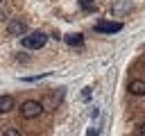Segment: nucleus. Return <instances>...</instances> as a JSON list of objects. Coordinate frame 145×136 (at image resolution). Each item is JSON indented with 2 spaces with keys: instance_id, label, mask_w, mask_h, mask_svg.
Here are the masks:
<instances>
[{
  "instance_id": "obj_1",
  "label": "nucleus",
  "mask_w": 145,
  "mask_h": 136,
  "mask_svg": "<svg viewBox=\"0 0 145 136\" xmlns=\"http://www.w3.org/2000/svg\"><path fill=\"white\" fill-rule=\"evenodd\" d=\"M41 113H43V104L36 102V100H27V102H23V107H20V116H23L25 120H34V118H39Z\"/></svg>"
},
{
  "instance_id": "obj_2",
  "label": "nucleus",
  "mask_w": 145,
  "mask_h": 136,
  "mask_svg": "<svg viewBox=\"0 0 145 136\" xmlns=\"http://www.w3.org/2000/svg\"><path fill=\"white\" fill-rule=\"evenodd\" d=\"M45 41H48V36H45L43 32H29L27 36L23 34V45H25L27 50H39V48L45 45Z\"/></svg>"
},
{
  "instance_id": "obj_3",
  "label": "nucleus",
  "mask_w": 145,
  "mask_h": 136,
  "mask_svg": "<svg viewBox=\"0 0 145 136\" xmlns=\"http://www.w3.org/2000/svg\"><path fill=\"white\" fill-rule=\"evenodd\" d=\"M7 34H11V36H23V34H27V23H25V20H18V18H11L9 25H7Z\"/></svg>"
},
{
  "instance_id": "obj_4",
  "label": "nucleus",
  "mask_w": 145,
  "mask_h": 136,
  "mask_svg": "<svg viewBox=\"0 0 145 136\" xmlns=\"http://www.w3.org/2000/svg\"><path fill=\"white\" fill-rule=\"evenodd\" d=\"M97 32H106V34H113V32H120L122 29V23H97L95 27Z\"/></svg>"
},
{
  "instance_id": "obj_5",
  "label": "nucleus",
  "mask_w": 145,
  "mask_h": 136,
  "mask_svg": "<svg viewBox=\"0 0 145 136\" xmlns=\"http://www.w3.org/2000/svg\"><path fill=\"white\" fill-rule=\"evenodd\" d=\"M129 93L131 95H145V82L143 79H131L129 82Z\"/></svg>"
},
{
  "instance_id": "obj_6",
  "label": "nucleus",
  "mask_w": 145,
  "mask_h": 136,
  "mask_svg": "<svg viewBox=\"0 0 145 136\" xmlns=\"http://www.w3.org/2000/svg\"><path fill=\"white\" fill-rule=\"evenodd\" d=\"M14 109V97L11 95H0V113H7Z\"/></svg>"
},
{
  "instance_id": "obj_7",
  "label": "nucleus",
  "mask_w": 145,
  "mask_h": 136,
  "mask_svg": "<svg viewBox=\"0 0 145 136\" xmlns=\"http://www.w3.org/2000/svg\"><path fill=\"white\" fill-rule=\"evenodd\" d=\"M66 43L72 45V48H82V45H84V36H82V34H68V36H66Z\"/></svg>"
},
{
  "instance_id": "obj_8",
  "label": "nucleus",
  "mask_w": 145,
  "mask_h": 136,
  "mask_svg": "<svg viewBox=\"0 0 145 136\" xmlns=\"http://www.w3.org/2000/svg\"><path fill=\"white\" fill-rule=\"evenodd\" d=\"M79 5H82V9H86V11H95V9H97L93 0H79Z\"/></svg>"
},
{
  "instance_id": "obj_9",
  "label": "nucleus",
  "mask_w": 145,
  "mask_h": 136,
  "mask_svg": "<svg viewBox=\"0 0 145 136\" xmlns=\"http://www.w3.org/2000/svg\"><path fill=\"white\" fill-rule=\"evenodd\" d=\"M88 97H91V88H84L82 91V100H88Z\"/></svg>"
},
{
  "instance_id": "obj_10",
  "label": "nucleus",
  "mask_w": 145,
  "mask_h": 136,
  "mask_svg": "<svg viewBox=\"0 0 145 136\" xmlns=\"http://www.w3.org/2000/svg\"><path fill=\"white\" fill-rule=\"evenodd\" d=\"M138 134H140V136H145V125H140V129H138Z\"/></svg>"
},
{
  "instance_id": "obj_11",
  "label": "nucleus",
  "mask_w": 145,
  "mask_h": 136,
  "mask_svg": "<svg viewBox=\"0 0 145 136\" xmlns=\"http://www.w3.org/2000/svg\"><path fill=\"white\" fill-rule=\"evenodd\" d=\"M0 2H5V0H0Z\"/></svg>"
}]
</instances>
